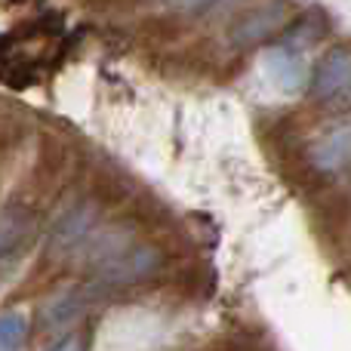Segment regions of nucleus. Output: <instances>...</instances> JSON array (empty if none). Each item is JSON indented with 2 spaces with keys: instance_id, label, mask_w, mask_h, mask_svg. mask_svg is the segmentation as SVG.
Instances as JSON below:
<instances>
[{
  "instance_id": "obj_2",
  "label": "nucleus",
  "mask_w": 351,
  "mask_h": 351,
  "mask_svg": "<svg viewBox=\"0 0 351 351\" xmlns=\"http://www.w3.org/2000/svg\"><path fill=\"white\" fill-rule=\"evenodd\" d=\"M348 86H351V49L333 47L315 65V71L308 74V90L317 99H333L339 93H346Z\"/></svg>"
},
{
  "instance_id": "obj_7",
  "label": "nucleus",
  "mask_w": 351,
  "mask_h": 351,
  "mask_svg": "<svg viewBox=\"0 0 351 351\" xmlns=\"http://www.w3.org/2000/svg\"><path fill=\"white\" fill-rule=\"evenodd\" d=\"M90 216H93V210L86 204L68 210L65 216L59 219L56 231H53V243H56V247H74V243L84 237V231L90 228Z\"/></svg>"
},
{
  "instance_id": "obj_9",
  "label": "nucleus",
  "mask_w": 351,
  "mask_h": 351,
  "mask_svg": "<svg viewBox=\"0 0 351 351\" xmlns=\"http://www.w3.org/2000/svg\"><path fill=\"white\" fill-rule=\"evenodd\" d=\"M25 231H28V219H25L22 213H6V216H0V253L16 247L25 237Z\"/></svg>"
},
{
  "instance_id": "obj_1",
  "label": "nucleus",
  "mask_w": 351,
  "mask_h": 351,
  "mask_svg": "<svg viewBox=\"0 0 351 351\" xmlns=\"http://www.w3.org/2000/svg\"><path fill=\"white\" fill-rule=\"evenodd\" d=\"M160 268V253L154 247L136 243L127 250H114L111 256H105L99 262V274L105 284H136V280L148 278Z\"/></svg>"
},
{
  "instance_id": "obj_4",
  "label": "nucleus",
  "mask_w": 351,
  "mask_h": 351,
  "mask_svg": "<svg viewBox=\"0 0 351 351\" xmlns=\"http://www.w3.org/2000/svg\"><path fill=\"white\" fill-rule=\"evenodd\" d=\"M86 305H90V296H86V290L59 293V296H56L53 302L47 305V311H43V317H47V327H49V330H65V327H71V324L86 311Z\"/></svg>"
},
{
  "instance_id": "obj_6",
  "label": "nucleus",
  "mask_w": 351,
  "mask_h": 351,
  "mask_svg": "<svg viewBox=\"0 0 351 351\" xmlns=\"http://www.w3.org/2000/svg\"><path fill=\"white\" fill-rule=\"evenodd\" d=\"M351 158V130H336L330 139H324L321 145L315 148L311 160H315L321 170H339L346 167Z\"/></svg>"
},
{
  "instance_id": "obj_10",
  "label": "nucleus",
  "mask_w": 351,
  "mask_h": 351,
  "mask_svg": "<svg viewBox=\"0 0 351 351\" xmlns=\"http://www.w3.org/2000/svg\"><path fill=\"white\" fill-rule=\"evenodd\" d=\"M47 351H84V346H80L77 336H65V339H59L53 348H47Z\"/></svg>"
},
{
  "instance_id": "obj_3",
  "label": "nucleus",
  "mask_w": 351,
  "mask_h": 351,
  "mask_svg": "<svg viewBox=\"0 0 351 351\" xmlns=\"http://www.w3.org/2000/svg\"><path fill=\"white\" fill-rule=\"evenodd\" d=\"M262 65L268 71V80L280 93H299L302 86H308V68L302 62V53H293L278 43V47H268L262 53Z\"/></svg>"
},
{
  "instance_id": "obj_5",
  "label": "nucleus",
  "mask_w": 351,
  "mask_h": 351,
  "mask_svg": "<svg viewBox=\"0 0 351 351\" xmlns=\"http://www.w3.org/2000/svg\"><path fill=\"white\" fill-rule=\"evenodd\" d=\"M280 19H284V6H265V10H259L256 16L243 19L241 25L234 28V43L237 47H250V43H259L262 37H268L274 28L280 25Z\"/></svg>"
},
{
  "instance_id": "obj_8",
  "label": "nucleus",
  "mask_w": 351,
  "mask_h": 351,
  "mask_svg": "<svg viewBox=\"0 0 351 351\" xmlns=\"http://www.w3.org/2000/svg\"><path fill=\"white\" fill-rule=\"evenodd\" d=\"M31 324L22 311H10L0 315V351H22L28 342Z\"/></svg>"
}]
</instances>
